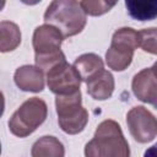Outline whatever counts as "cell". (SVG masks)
I'll use <instances>...</instances> for the list:
<instances>
[{
	"label": "cell",
	"instance_id": "6da1fadb",
	"mask_svg": "<svg viewBox=\"0 0 157 157\" xmlns=\"http://www.w3.org/2000/svg\"><path fill=\"white\" fill-rule=\"evenodd\" d=\"M85 157H130V147L120 125L113 119L98 124L85 146Z\"/></svg>",
	"mask_w": 157,
	"mask_h": 157
},
{
	"label": "cell",
	"instance_id": "7a4b0ae2",
	"mask_svg": "<svg viewBox=\"0 0 157 157\" xmlns=\"http://www.w3.org/2000/svg\"><path fill=\"white\" fill-rule=\"evenodd\" d=\"M86 16L78 1L54 0L48 5L43 18L47 25L58 28L64 38H67L82 32L87 22Z\"/></svg>",
	"mask_w": 157,
	"mask_h": 157
},
{
	"label": "cell",
	"instance_id": "3957f363",
	"mask_svg": "<svg viewBox=\"0 0 157 157\" xmlns=\"http://www.w3.org/2000/svg\"><path fill=\"white\" fill-rule=\"evenodd\" d=\"M47 115L48 105L42 98H28L11 115L9 129L17 137H26L45 121Z\"/></svg>",
	"mask_w": 157,
	"mask_h": 157
},
{
	"label": "cell",
	"instance_id": "277c9868",
	"mask_svg": "<svg viewBox=\"0 0 157 157\" xmlns=\"http://www.w3.org/2000/svg\"><path fill=\"white\" fill-rule=\"evenodd\" d=\"M55 108L59 126L64 132L76 135L83 131L88 123V112L82 107L81 91L66 96H56Z\"/></svg>",
	"mask_w": 157,
	"mask_h": 157
},
{
	"label": "cell",
	"instance_id": "5b68a950",
	"mask_svg": "<svg viewBox=\"0 0 157 157\" xmlns=\"http://www.w3.org/2000/svg\"><path fill=\"white\" fill-rule=\"evenodd\" d=\"M126 124L135 141L151 142L157 136V118L145 107H132L126 114Z\"/></svg>",
	"mask_w": 157,
	"mask_h": 157
},
{
	"label": "cell",
	"instance_id": "8992f818",
	"mask_svg": "<svg viewBox=\"0 0 157 157\" xmlns=\"http://www.w3.org/2000/svg\"><path fill=\"white\" fill-rule=\"evenodd\" d=\"M45 75L48 88L56 96H66L80 91L82 80L75 67L67 61L58 64Z\"/></svg>",
	"mask_w": 157,
	"mask_h": 157
},
{
	"label": "cell",
	"instance_id": "52a82bcc",
	"mask_svg": "<svg viewBox=\"0 0 157 157\" xmlns=\"http://www.w3.org/2000/svg\"><path fill=\"white\" fill-rule=\"evenodd\" d=\"M63 40L64 36L58 28L47 23L38 26L34 29L32 37L34 58H44L58 54L59 52H61L60 47Z\"/></svg>",
	"mask_w": 157,
	"mask_h": 157
},
{
	"label": "cell",
	"instance_id": "ba28073f",
	"mask_svg": "<svg viewBox=\"0 0 157 157\" xmlns=\"http://www.w3.org/2000/svg\"><path fill=\"white\" fill-rule=\"evenodd\" d=\"M131 88L139 101L152 104L157 109V77L152 72L151 67L142 69L134 75Z\"/></svg>",
	"mask_w": 157,
	"mask_h": 157
},
{
	"label": "cell",
	"instance_id": "9c48e42d",
	"mask_svg": "<svg viewBox=\"0 0 157 157\" xmlns=\"http://www.w3.org/2000/svg\"><path fill=\"white\" fill-rule=\"evenodd\" d=\"M44 72L36 65H22L16 69L13 81L16 86L25 92H42L45 86Z\"/></svg>",
	"mask_w": 157,
	"mask_h": 157
},
{
	"label": "cell",
	"instance_id": "30bf717a",
	"mask_svg": "<svg viewBox=\"0 0 157 157\" xmlns=\"http://www.w3.org/2000/svg\"><path fill=\"white\" fill-rule=\"evenodd\" d=\"M72 66L83 82H88L105 70L102 58L94 53H86L80 55L74 61Z\"/></svg>",
	"mask_w": 157,
	"mask_h": 157
},
{
	"label": "cell",
	"instance_id": "8fae6325",
	"mask_svg": "<svg viewBox=\"0 0 157 157\" xmlns=\"http://www.w3.org/2000/svg\"><path fill=\"white\" fill-rule=\"evenodd\" d=\"M86 86H87V93L93 99L105 101L112 97L115 88V82L112 72L108 70H104L98 76L86 82Z\"/></svg>",
	"mask_w": 157,
	"mask_h": 157
},
{
	"label": "cell",
	"instance_id": "7c38bea8",
	"mask_svg": "<svg viewBox=\"0 0 157 157\" xmlns=\"http://www.w3.org/2000/svg\"><path fill=\"white\" fill-rule=\"evenodd\" d=\"M32 157H64L65 147L63 142L52 135L39 137L32 146Z\"/></svg>",
	"mask_w": 157,
	"mask_h": 157
},
{
	"label": "cell",
	"instance_id": "4fadbf2b",
	"mask_svg": "<svg viewBox=\"0 0 157 157\" xmlns=\"http://www.w3.org/2000/svg\"><path fill=\"white\" fill-rule=\"evenodd\" d=\"M139 45H140L139 32L131 27H121L113 33L110 47L114 49L134 54L135 49H137Z\"/></svg>",
	"mask_w": 157,
	"mask_h": 157
},
{
	"label": "cell",
	"instance_id": "5bb4252c",
	"mask_svg": "<svg viewBox=\"0 0 157 157\" xmlns=\"http://www.w3.org/2000/svg\"><path fill=\"white\" fill-rule=\"evenodd\" d=\"M125 7L134 20L151 21L157 18V0H128Z\"/></svg>",
	"mask_w": 157,
	"mask_h": 157
},
{
	"label": "cell",
	"instance_id": "9a60e30c",
	"mask_svg": "<svg viewBox=\"0 0 157 157\" xmlns=\"http://www.w3.org/2000/svg\"><path fill=\"white\" fill-rule=\"evenodd\" d=\"M21 43V31L15 22H0V50L7 53L15 50Z\"/></svg>",
	"mask_w": 157,
	"mask_h": 157
},
{
	"label": "cell",
	"instance_id": "2e32d148",
	"mask_svg": "<svg viewBox=\"0 0 157 157\" xmlns=\"http://www.w3.org/2000/svg\"><path fill=\"white\" fill-rule=\"evenodd\" d=\"M132 58L134 54L124 53L110 47L105 53V63L108 67L114 71H124L125 69H128L132 61Z\"/></svg>",
	"mask_w": 157,
	"mask_h": 157
},
{
	"label": "cell",
	"instance_id": "e0dca14e",
	"mask_svg": "<svg viewBox=\"0 0 157 157\" xmlns=\"http://www.w3.org/2000/svg\"><path fill=\"white\" fill-rule=\"evenodd\" d=\"M83 12L88 16H102L109 12L117 2H108L104 0H83L78 1Z\"/></svg>",
	"mask_w": 157,
	"mask_h": 157
},
{
	"label": "cell",
	"instance_id": "ac0fdd59",
	"mask_svg": "<svg viewBox=\"0 0 157 157\" xmlns=\"http://www.w3.org/2000/svg\"><path fill=\"white\" fill-rule=\"evenodd\" d=\"M140 47L144 52L157 55V27L144 28L139 31Z\"/></svg>",
	"mask_w": 157,
	"mask_h": 157
},
{
	"label": "cell",
	"instance_id": "d6986e66",
	"mask_svg": "<svg viewBox=\"0 0 157 157\" xmlns=\"http://www.w3.org/2000/svg\"><path fill=\"white\" fill-rule=\"evenodd\" d=\"M144 157H157V142L153 144L151 147H148V148L145 151Z\"/></svg>",
	"mask_w": 157,
	"mask_h": 157
},
{
	"label": "cell",
	"instance_id": "ffe728a7",
	"mask_svg": "<svg viewBox=\"0 0 157 157\" xmlns=\"http://www.w3.org/2000/svg\"><path fill=\"white\" fill-rule=\"evenodd\" d=\"M151 70H152V72L155 74V76L157 77V61H155V64L152 65V67H151Z\"/></svg>",
	"mask_w": 157,
	"mask_h": 157
}]
</instances>
